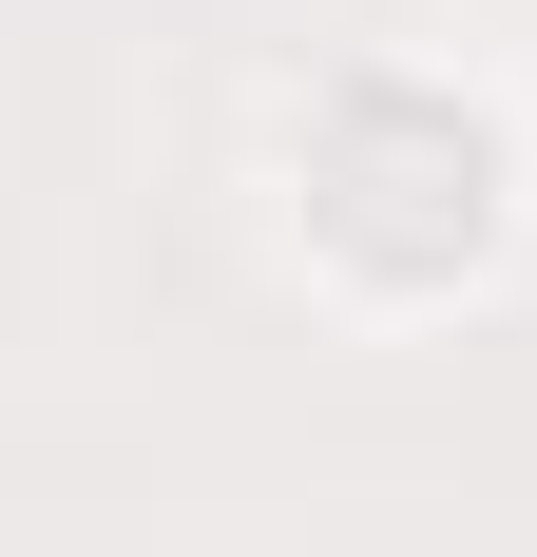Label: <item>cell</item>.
Returning <instances> with one entry per match:
<instances>
[{"instance_id": "6da1fadb", "label": "cell", "mask_w": 537, "mask_h": 557, "mask_svg": "<svg viewBox=\"0 0 537 557\" xmlns=\"http://www.w3.org/2000/svg\"><path fill=\"white\" fill-rule=\"evenodd\" d=\"M268 231L346 327H441L519 288L537 250V135L461 58H326L268 115Z\"/></svg>"}]
</instances>
